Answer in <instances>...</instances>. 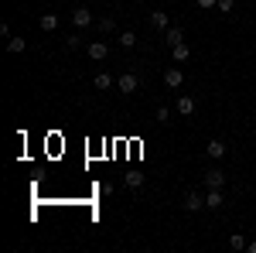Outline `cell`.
<instances>
[{
	"mask_svg": "<svg viewBox=\"0 0 256 253\" xmlns=\"http://www.w3.org/2000/svg\"><path fill=\"white\" fill-rule=\"evenodd\" d=\"M72 21H76V28H79V31H86V28L92 24V11H86V7H76V11H72Z\"/></svg>",
	"mask_w": 256,
	"mask_h": 253,
	"instance_id": "obj_1",
	"label": "cell"
},
{
	"mask_svg": "<svg viewBox=\"0 0 256 253\" xmlns=\"http://www.w3.org/2000/svg\"><path fill=\"white\" fill-rule=\"evenodd\" d=\"M116 86H120V93H137L140 79L134 76V72H126V76H120V79H116Z\"/></svg>",
	"mask_w": 256,
	"mask_h": 253,
	"instance_id": "obj_2",
	"label": "cell"
},
{
	"mask_svg": "<svg viewBox=\"0 0 256 253\" xmlns=\"http://www.w3.org/2000/svg\"><path fill=\"white\" fill-rule=\"evenodd\" d=\"M106 55H110V45H106V41H92V45H89V59L92 62H102Z\"/></svg>",
	"mask_w": 256,
	"mask_h": 253,
	"instance_id": "obj_3",
	"label": "cell"
},
{
	"mask_svg": "<svg viewBox=\"0 0 256 253\" xmlns=\"http://www.w3.org/2000/svg\"><path fill=\"white\" fill-rule=\"evenodd\" d=\"M150 28H154V31H168V28H171L168 14H164V11H154V14H150Z\"/></svg>",
	"mask_w": 256,
	"mask_h": 253,
	"instance_id": "obj_4",
	"label": "cell"
},
{
	"mask_svg": "<svg viewBox=\"0 0 256 253\" xmlns=\"http://www.w3.org/2000/svg\"><path fill=\"white\" fill-rule=\"evenodd\" d=\"M164 82H168L171 89H178V86L184 82V72H181V69H168V72H164Z\"/></svg>",
	"mask_w": 256,
	"mask_h": 253,
	"instance_id": "obj_5",
	"label": "cell"
},
{
	"mask_svg": "<svg viewBox=\"0 0 256 253\" xmlns=\"http://www.w3.org/2000/svg\"><path fill=\"white\" fill-rule=\"evenodd\" d=\"M171 59H174V62H188V59H192V48L181 41V45H174V48H171Z\"/></svg>",
	"mask_w": 256,
	"mask_h": 253,
	"instance_id": "obj_6",
	"label": "cell"
},
{
	"mask_svg": "<svg viewBox=\"0 0 256 253\" xmlns=\"http://www.w3.org/2000/svg\"><path fill=\"white\" fill-rule=\"evenodd\" d=\"M202 205H205V198H202L198 192H188V198H184V209H188V212H198Z\"/></svg>",
	"mask_w": 256,
	"mask_h": 253,
	"instance_id": "obj_7",
	"label": "cell"
},
{
	"mask_svg": "<svg viewBox=\"0 0 256 253\" xmlns=\"http://www.w3.org/2000/svg\"><path fill=\"white\" fill-rule=\"evenodd\" d=\"M222 202H226V198H222V192H218V188H208V195H205V205H208V209H222Z\"/></svg>",
	"mask_w": 256,
	"mask_h": 253,
	"instance_id": "obj_8",
	"label": "cell"
},
{
	"mask_svg": "<svg viewBox=\"0 0 256 253\" xmlns=\"http://www.w3.org/2000/svg\"><path fill=\"white\" fill-rule=\"evenodd\" d=\"M178 113H181V117H192V113H195V99L181 96V99H178Z\"/></svg>",
	"mask_w": 256,
	"mask_h": 253,
	"instance_id": "obj_9",
	"label": "cell"
},
{
	"mask_svg": "<svg viewBox=\"0 0 256 253\" xmlns=\"http://www.w3.org/2000/svg\"><path fill=\"white\" fill-rule=\"evenodd\" d=\"M164 41L174 48V45H181V41H184V31H181V28H168V31H164Z\"/></svg>",
	"mask_w": 256,
	"mask_h": 253,
	"instance_id": "obj_10",
	"label": "cell"
},
{
	"mask_svg": "<svg viewBox=\"0 0 256 253\" xmlns=\"http://www.w3.org/2000/svg\"><path fill=\"white\" fill-rule=\"evenodd\" d=\"M205 185H208V188H222V185H226V175H222V171H208V175H205Z\"/></svg>",
	"mask_w": 256,
	"mask_h": 253,
	"instance_id": "obj_11",
	"label": "cell"
},
{
	"mask_svg": "<svg viewBox=\"0 0 256 253\" xmlns=\"http://www.w3.org/2000/svg\"><path fill=\"white\" fill-rule=\"evenodd\" d=\"M41 31H55V28H58V14H41Z\"/></svg>",
	"mask_w": 256,
	"mask_h": 253,
	"instance_id": "obj_12",
	"label": "cell"
},
{
	"mask_svg": "<svg viewBox=\"0 0 256 253\" xmlns=\"http://www.w3.org/2000/svg\"><path fill=\"white\" fill-rule=\"evenodd\" d=\"M205 151H208V157H222V154H226V144H222V140H208Z\"/></svg>",
	"mask_w": 256,
	"mask_h": 253,
	"instance_id": "obj_13",
	"label": "cell"
},
{
	"mask_svg": "<svg viewBox=\"0 0 256 253\" xmlns=\"http://www.w3.org/2000/svg\"><path fill=\"white\" fill-rule=\"evenodd\" d=\"M24 48H28V41H24V38H10V41H7V52H14V55L24 52Z\"/></svg>",
	"mask_w": 256,
	"mask_h": 253,
	"instance_id": "obj_14",
	"label": "cell"
},
{
	"mask_svg": "<svg viewBox=\"0 0 256 253\" xmlns=\"http://www.w3.org/2000/svg\"><path fill=\"white\" fill-rule=\"evenodd\" d=\"M92 82H96V89H110V86H113V76H106V72H99V76L92 79Z\"/></svg>",
	"mask_w": 256,
	"mask_h": 253,
	"instance_id": "obj_15",
	"label": "cell"
},
{
	"mask_svg": "<svg viewBox=\"0 0 256 253\" xmlns=\"http://www.w3.org/2000/svg\"><path fill=\"white\" fill-rule=\"evenodd\" d=\"M99 31H102V35H113V31H116V21H113V18H102V21H99Z\"/></svg>",
	"mask_w": 256,
	"mask_h": 253,
	"instance_id": "obj_16",
	"label": "cell"
},
{
	"mask_svg": "<svg viewBox=\"0 0 256 253\" xmlns=\"http://www.w3.org/2000/svg\"><path fill=\"white\" fill-rule=\"evenodd\" d=\"M120 45H123V48H134V45H137V35H134V31H123V35H120Z\"/></svg>",
	"mask_w": 256,
	"mask_h": 253,
	"instance_id": "obj_17",
	"label": "cell"
},
{
	"mask_svg": "<svg viewBox=\"0 0 256 253\" xmlns=\"http://www.w3.org/2000/svg\"><path fill=\"white\" fill-rule=\"evenodd\" d=\"M126 185H130V188H140V185H144V175H140V171H130V175H126Z\"/></svg>",
	"mask_w": 256,
	"mask_h": 253,
	"instance_id": "obj_18",
	"label": "cell"
},
{
	"mask_svg": "<svg viewBox=\"0 0 256 253\" xmlns=\"http://www.w3.org/2000/svg\"><path fill=\"white\" fill-rule=\"evenodd\" d=\"M229 246H232V250H246V239H242V233L229 236Z\"/></svg>",
	"mask_w": 256,
	"mask_h": 253,
	"instance_id": "obj_19",
	"label": "cell"
},
{
	"mask_svg": "<svg viewBox=\"0 0 256 253\" xmlns=\"http://www.w3.org/2000/svg\"><path fill=\"white\" fill-rule=\"evenodd\" d=\"M232 7H236V0H218L216 11H222V14H232Z\"/></svg>",
	"mask_w": 256,
	"mask_h": 253,
	"instance_id": "obj_20",
	"label": "cell"
},
{
	"mask_svg": "<svg viewBox=\"0 0 256 253\" xmlns=\"http://www.w3.org/2000/svg\"><path fill=\"white\" fill-rule=\"evenodd\" d=\"M168 117H171V113H168V106H160V110H158V123H168Z\"/></svg>",
	"mask_w": 256,
	"mask_h": 253,
	"instance_id": "obj_21",
	"label": "cell"
},
{
	"mask_svg": "<svg viewBox=\"0 0 256 253\" xmlns=\"http://www.w3.org/2000/svg\"><path fill=\"white\" fill-rule=\"evenodd\" d=\"M216 4H218V0H198V7H202V11H212Z\"/></svg>",
	"mask_w": 256,
	"mask_h": 253,
	"instance_id": "obj_22",
	"label": "cell"
},
{
	"mask_svg": "<svg viewBox=\"0 0 256 253\" xmlns=\"http://www.w3.org/2000/svg\"><path fill=\"white\" fill-rule=\"evenodd\" d=\"M250 253H256V239H253V243H250Z\"/></svg>",
	"mask_w": 256,
	"mask_h": 253,
	"instance_id": "obj_23",
	"label": "cell"
}]
</instances>
